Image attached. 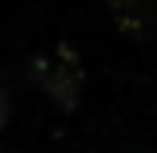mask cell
Returning a JSON list of instances; mask_svg holds the SVG:
<instances>
[{
	"instance_id": "cell-1",
	"label": "cell",
	"mask_w": 157,
	"mask_h": 153,
	"mask_svg": "<svg viewBox=\"0 0 157 153\" xmlns=\"http://www.w3.org/2000/svg\"><path fill=\"white\" fill-rule=\"evenodd\" d=\"M32 80L63 108V111H73V108H77V97H80V84H84V70H80V59L73 56L70 46H59V63L35 59Z\"/></svg>"
},
{
	"instance_id": "cell-2",
	"label": "cell",
	"mask_w": 157,
	"mask_h": 153,
	"mask_svg": "<svg viewBox=\"0 0 157 153\" xmlns=\"http://www.w3.org/2000/svg\"><path fill=\"white\" fill-rule=\"evenodd\" d=\"M7 122H11V94L0 87V132L7 129Z\"/></svg>"
},
{
	"instance_id": "cell-3",
	"label": "cell",
	"mask_w": 157,
	"mask_h": 153,
	"mask_svg": "<svg viewBox=\"0 0 157 153\" xmlns=\"http://www.w3.org/2000/svg\"><path fill=\"white\" fill-rule=\"evenodd\" d=\"M0 153H11V150H0Z\"/></svg>"
}]
</instances>
